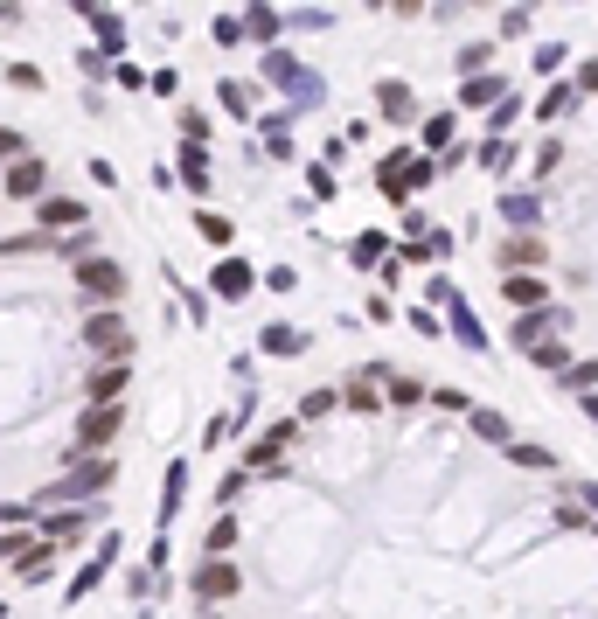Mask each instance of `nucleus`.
Masks as SVG:
<instances>
[{"instance_id": "obj_1", "label": "nucleus", "mask_w": 598, "mask_h": 619, "mask_svg": "<svg viewBox=\"0 0 598 619\" xmlns=\"http://www.w3.org/2000/svg\"><path fill=\"white\" fill-rule=\"evenodd\" d=\"M564 334H571V307H557V300L536 307V313H515V327H508V341H515L522 355H536L543 341H564Z\"/></svg>"}, {"instance_id": "obj_2", "label": "nucleus", "mask_w": 598, "mask_h": 619, "mask_svg": "<svg viewBox=\"0 0 598 619\" xmlns=\"http://www.w3.org/2000/svg\"><path fill=\"white\" fill-rule=\"evenodd\" d=\"M84 341H91L105 362H126V355H133V327H126V313H119V307L91 313V320H84Z\"/></svg>"}, {"instance_id": "obj_3", "label": "nucleus", "mask_w": 598, "mask_h": 619, "mask_svg": "<svg viewBox=\"0 0 598 619\" xmlns=\"http://www.w3.org/2000/svg\"><path fill=\"white\" fill-rule=\"evenodd\" d=\"M112 439H119V404H112V411H91V404H84V418H77V439H70V466H77V460H98Z\"/></svg>"}, {"instance_id": "obj_4", "label": "nucleus", "mask_w": 598, "mask_h": 619, "mask_svg": "<svg viewBox=\"0 0 598 619\" xmlns=\"http://www.w3.org/2000/svg\"><path fill=\"white\" fill-rule=\"evenodd\" d=\"M299 439V418H279V425H265L258 439H251V453H244V473H272V466H286V446Z\"/></svg>"}, {"instance_id": "obj_5", "label": "nucleus", "mask_w": 598, "mask_h": 619, "mask_svg": "<svg viewBox=\"0 0 598 619\" xmlns=\"http://www.w3.org/2000/svg\"><path fill=\"white\" fill-rule=\"evenodd\" d=\"M84 216H91V209H84L77 195H42V202H35V223H42V237H63V230L77 237V230H84Z\"/></svg>"}, {"instance_id": "obj_6", "label": "nucleus", "mask_w": 598, "mask_h": 619, "mask_svg": "<svg viewBox=\"0 0 598 619\" xmlns=\"http://www.w3.org/2000/svg\"><path fill=\"white\" fill-rule=\"evenodd\" d=\"M77 286L98 300V307H112V300H126V272L112 265V258H84L77 265Z\"/></svg>"}, {"instance_id": "obj_7", "label": "nucleus", "mask_w": 598, "mask_h": 619, "mask_svg": "<svg viewBox=\"0 0 598 619\" xmlns=\"http://www.w3.org/2000/svg\"><path fill=\"white\" fill-rule=\"evenodd\" d=\"M112 480H119V466H112V460H77V466H63V487H56V494L91 501V494H105Z\"/></svg>"}, {"instance_id": "obj_8", "label": "nucleus", "mask_w": 598, "mask_h": 619, "mask_svg": "<svg viewBox=\"0 0 598 619\" xmlns=\"http://www.w3.org/2000/svg\"><path fill=\"white\" fill-rule=\"evenodd\" d=\"M251 286H258V265H244V258H223V265L209 272V293H216V300H230V307H237V300H251Z\"/></svg>"}, {"instance_id": "obj_9", "label": "nucleus", "mask_w": 598, "mask_h": 619, "mask_svg": "<svg viewBox=\"0 0 598 619\" xmlns=\"http://www.w3.org/2000/svg\"><path fill=\"white\" fill-rule=\"evenodd\" d=\"M119 397H126V362H98V369L84 376V404H91V411H112Z\"/></svg>"}, {"instance_id": "obj_10", "label": "nucleus", "mask_w": 598, "mask_h": 619, "mask_svg": "<svg viewBox=\"0 0 598 619\" xmlns=\"http://www.w3.org/2000/svg\"><path fill=\"white\" fill-rule=\"evenodd\" d=\"M195 599H202V606H223V599H237V564H216V557H202V571H195Z\"/></svg>"}, {"instance_id": "obj_11", "label": "nucleus", "mask_w": 598, "mask_h": 619, "mask_svg": "<svg viewBox=\"0 0 598 619\" xmlns=\"http://www.w3.org/2000/svg\"><path fill=\"white\" fill-rule=\"evenodd\" d=\"M501 300L515 313H536V307H550V286L536 272H501Z\"/></svg>"}, {"instance_id": "obj_12", "label": "nucleus", "mask_w": 598, "mask_h": 619, "mask_svg": "<svg viewBox=\"0 0 598 619\" xmlns=\"http://www.w3.org/2000/svg\"><path fill=\"white\" fill-rule=\"evenodd\" d=\"M501 223H508L515 237H529V230L543 223V202H536L529 188H501Z\"/></svg>"}, {"instance_id": "obj_13", "label": "nucleus", "mask_w": 598, "mask_h": 619, "mask_svg": "<svg viewBox=\"0 0 598 619\" xmlns=\"http://www.w3.org/2000/svg\"><path fill=\"white\" fill-rule=\"evenodd\" d=\"M112 557H119V536H105V543L91 550V564H84V571L70 578V592H63V599H70V606H77V599H91V592H98V578L112 571Z\"/></svg>"}, {"instance_id": "obj_14", "label": "nucleus", "mask_w": 598, "mask_h": 619, "mask_svg": "<svg viewBox=\"0 0 598 619\" xmlns=\"http://www.w3.org/2000/svg\"><path fill=\"white\" fill-rule=\"evenodd\" d=\"M91 536V515L84 508H56L49 522H42V543H56V550H70V543H84Z\"/></svg>"}, {"instance_id": "obj_15", "label": "nucleus", "mask_w": 598, "mask_h": 619, "mask_svg": "<svg viewBox=\"0 0 598 619\" xmlns=\"http://www.w3.org/2000/svg\"><path fill=\"white\" fill-rule=\"evenodd\" d=\"M571 112H578V84H571V77H557V84L536 98V119H543V126H557V119H571Z\"/></svg>"}, {"instance_id": "obj_16", "label": "nucleus", "mask_w": 598, "mask_h": 619, "mask_svg": "<svg viewBox=\"0 0 598 619\" xmlns=\"http://www.w3.org/2000/svg\"><path fill=\"white\" fill-rule=\"evenodd\" d=\"M543 258V237H501V272H536Z\"/></svg>"}, {"instance_id": "obj_17", "label": "nucleus", "mask_w": 598, "mask_h": 619, "mask_svg": "<svg viewBox=\"0 0 598 619\" xmlns=\"http://www.w3.org/2000/svg\"><path fill=\"white\" fill-rule=\"evenodd\" d=\"M452 320V334H459V341H466V348H487V327H480V320H473V307H466V300H459V286H452V300L446 307H439Z\"/></svg>"}, {"instance_id": "obj_18", "label": "nucleus", "mask_w": 598, "mask_h": 619, "mask_svg": "<svg viewBox=\"0 0 598 619\" xmlns=\"http://www.w3.org/2000/svg\"><path fill=\"white\" fill-rule=\"evenodd\" d=\"M244 35H251V42H265V49H279L286 14H279V7H251V14H244Z\"/></svg>"}, {"instance_id": "obj_19", "label": "nucleus", "mask_w": 598, "mask_h": 619, "mask_svg": "<svg viewBox=\"0 0 598 619\" xmlns=\"http://www.w3.org/2000/svg\"><path fill=\"white\" fill-rule=\"evenodd\" d=\"M42 181H49V167H42V160H14V167H7V195L42 202Z\"/></svg>"}, {"instance_id": "obj_20", "label": "nucleus", "mask_w": 598, "mask_h": 619, "mask_svg": "<svg viewBox=\"0 0 598 619\" xmlns=\"http://www.w3.org/2000/svg\"><path fill=\"white\" fill-rule=\"evenodd\" d=\"M49 571H56V543H42V536H35V543L21 550V564H14V578H28V585H42Z\"/></svg>"}, {"instance_id": "obj_21", "label": "nucleus", "mask_w": 598, "mask_h": 619, "mask_svg": "<svg viewBox=\"0 0 598 619\" xmlns=\"http://www.w3.org/2000/svg\"><path fill=\"white\" fill-rule=\"evenodd\" d=\"M77 14H84V21H91V35H98V42H105V49H126V21H119V14H112V7H77Z\"/></svg>"}, {"instance_id": "obj_22", "label": "nucleus", "mask_w": 598, "mask_h": 619, "mask_svg": "<svg viewBox=\"0 0 598 619\" xmlns=\"http://www.w3.org/2000/svg\"><path fill=\"white\" fill-rule=\"evenodd\" d=\"M376 112H383V119H411V112H418L411 84H397V77H390V84H376Z\"/></svg>"}, {"instance_id": "obj_23", "label": "nucleus", "mask_w": 598, "mask_h": 619, "mask_svg": "<svg viewBox=\"0 0 598 619\" xmlns=\"http://www.w3.org/2000/svg\"><path fill=\"white\" fill-rule=\"evenodd\" d=\"M487 56H494V42H459V49H452V70L473 84V77H487Z\"/></svg>"}, {"instance_id": "obj_24", "label": "nucleus", "mask_w": 598, "mask_h": 619, "mask_svg": "<svg viewBox=\"0 0 598 619\" xmlns=\"http://www.w3.org/2000/svg\"><path fill=\"white\" fill-rule=\"evenodd\" d=\"M515 91L501 84V77H473V84H459V105H508Z\"/></svg>"}, {"instance_id": "obj_25", "label": "nucleus", "mask_w": 598, "mask_h": 619, "mask_svg": "<svg viewBox=\"0 0 598 619\" xmlns=\"http://www.w3.org/2000/svg\"><path fill=\"white\" fill-rule=\"evenodd\" d=\"M181 181H188L195 195H209V181H216V167H209V154H202V147H181Z\"/></svg>"}, {"instance_id": "obj_26", "label": "nucleus", "mask_w": 598, "mask_h": 619, "mask_svg": "<svg viewBox=\"0 0 598 619\" xmlns=\"http://www.w3.org/2000/svg\"><path fill=\"white\" fill-rule=\"evenodd\" d=\"M473 160H480L487 174H508V167H515V140H494V133H487V140L473 147Z\"/></svg>"}, {"instance_id": "obj_27", "label": "nucleus", "mask_w": 598, "mask_h": 619, "mask_svg": "<svg viewBox=\"0 0 598 619\" xmlns=\"http://www.w3.org/2000/svg\"><path fill=\"white\" fill-rule=\"evenodd\" d=\"M348 258H355V265H390V237H383V230H362V237L348 244Z\"/></svg>"}, {"instance_id": "obj_28", "label": "nucleus", "mask_w": 598, "mask_h": 619, "mask_svg": "<svg viewBox=\"0 0 598 619\" xmlns=\"http://www.w3.org/2000/svg\"><path fill=\"white\" fill-rule=\"evenodd\" d=\"M425 397H432V390H425L418 376H404V369H397V376L383 383V404H397V411H404V404H425Z\"/></svg>"}, {"instance_id": "obj_29", "label": "nucleus", "mask_w": 598, "mask_h": 619, "mask_svg": "<svg viewBox=\"0 0 598 619\" xmlns=\"http://www.w3.org/2000/svg\"><path fill=\"white\" fill-rule=\"evenodd\" d=\"M202 550H209L216 564H230V550H237V515H216V522H209V543H202Z\"/></svg>"}, {"instance_id": "obj_30", "label": "nucleus", "mask_w": 598, "mask_h": 619, "mask_svg": "<svg viewBox=\"0 0 598 619\" xmlns=\"http://www.w3.org/2000/svg\"><path fill=\"white\" fill-rule=\"evenodd\" d=\"M299 70H306V63H299L293 49H265V84H279V91H286Z\"/></svg>"}, {"instance_id": "obj_31", "label": "nucleus", "mask_w": 598, "mask_h": 619, "mask_svg": "<svg viewBox=\"0 0 598 619\" xmlns=\"http://www.w3.org/2000/svg\"><path fill=\"white\" fill-rule=\"evenodd\" d=\"M473 432H480L487 446H501V453L515 446V432H508V418H501V411H473Z\"/></svg>"}, {"instance_id": "obj_32", "label": "nucleus", "mask_w": 598, "mask_h": 619, "mask_svg": "<svg viewBox=\"0 0 598 619\" xmlns=\"http://www.w3.org/2000/svg\"><path fill=\"white\" fill-rule=\"evenodd\" d=\"M265 154L293 160V119H286V112H272V119H265Z\"/></svg>"}, {"instance_id": "obj_33", "label": "nucleus", "mask_w": 598, "mask_h": 619, "mask_svg": "<svg viewBox=\"0 0 598 619\" xmlns=\"http://www.w3.org/2000/svg\"><path fill=\"white\" fill-rule=\"evenodd\" d=\"M258 348H265V355H299V348H306V334L279 320V327H265V341H258Z\"/></svg>"}, {"instance_id": "obj_34", "label": "nucleus", "mask_w": 598, "mask_h": 619, "mask_svg": "<svg viewBox=\"0 0 598 619\" xmlns=\"http://www.w3.org/2000/svg\"><path fill=\"white\" fill-rule=\"evenodd\" d=\"M376 188H383L390 202H404V195H411V188H404V154H390L383 167H376Z\"/></svg>"}, {"instance_id": "obj_35", "label": "nucleus", "mask_w": 598, "mask_h": 619, "mask_svg": "<svg viewBox=\"0 0 598 619\" xmlns=\"http://www.w3.org/2000/svg\"><path fill=\"white\" fill-rule=\"evenodd\" d=\"M508 460L529 466V473H550V466H557V460H550V446H529V439H515V446H508Z\"/></svg>"}, {"instance_id": "obj_36", "label": "nucleus", "mask_w": 598, "mask_h": 619, "mask_svg": "<svg viewBox=\"0 0 598 619\" xmlns=\"http://www.w3.org/2000/svg\"><path fill=\"white\" fill-rule=\"evenodd\" d=\"M439 181V160H418V154H404V188L418 195V188H432Z\"/></svg>"}, {"instance_id": "obj_37", "label": "nucleus", "mask_w": 598, "mask_h": 619, "mask_svg": "<svg viewBox=\"0 0 598 619\" xmlns=\"http://www.w3.org/2000/svg\"><path fill=\"white\" fill-rule=\"evenodd\" d=\"M564 390H571V397H592L598 390V362H571V369H564Z\"/></svg>"}, {"instance_id": "obj_38", "label": "nucleus", "mask_w": 598, "mask_h": 619, "mask_svg": "<svg viewBox=\"0 0 598 619\" xmlns=\"http://www.w3.org/2000/svg\"><path fill=\"white\" fill-rule=\"evenodd\" d=\"M286 91H293V112H313V105H320V77H313V70H299Z\"/></svg>"}, {"instance_id": "obj_39", "label": "nucleus", "mask_w": 598, "mask_h": 619, "mask_svg": "<svg viewBox=\"0 0 598 619\" xmlns=\"http://www.w3.org/2000/svg\"><path fill=\"white\" fill-rule=\"evenodd\" d=\"M425 147H432V154H452V112H432V119H425Z\"/></svg>"}, {"instance_id": "obj_40", "label": "nucleus", "mask_w": 598, "mask_h": 619, "mask_svg": "<svg viewBox=\"0 0 598 619\" xmlns=\"http://www.w3.org/2000/svg\"><path fill=\"white\" fill-rule=\"evenodd\" d=\"M216 105H223V112H251V84L223 77V84H216Z\"/></svg>"}, {"instance_id": "obj_41", "label": "nucleus", "mask_w": 598, "mask_h": 619, "mask_svg": "<svg viewBox=\"0 0 598 619\" xmlns=\"http://www.w3.org/2000/svg\"><path fill=\"white\" fill-rule=\"evenodd\" d=\"M244 487H251V473H244V466H230V473L216 480V501H223V515H230V501H237Z\"/></svg>"}, {"instance_id": "obj_42", "label": "nucleus", "mask_w": 598, "mask_h": 619, "mask_svg": "<svg viewBox=\"0 0 598 619\" xmlns=\"http://www.w3.org/2000/svg\"><path fill=\"white\" fill-rule=\"evenodd\" d=\"M56 258H70V265H84V258H98V251H91V237L77 230V237H56Z\"/></svg>"}, {"instance_id": "obj_43", "label": "nucleus", "mask_w": 598, "mask_h": 619, "mask_svg": "<svg viewBox=\"0 0 598 619\" xmlns=\"http://www.w3.org/2000/svg\"><path fill=\"white\" fill-rule=\"evenodd\" d=\"M536 369H550V376H564V369H571V355H564V341H543V348H536Z\"/></svg>"}, {"instance_id": "obj_44", "label": "nucleus", "mask_w": 598, "mask_h": 619, "mask_svg": "<svg viewBox=\"0 0 598 619\" xmlns=\"http://www.w3.org/2000/svg\"><path fill=\"white\" fill-rule=\"evenodd\" d=\"M529 167H536V174H557V167H564V140H543V147H536V160H529Z\"/></svg>"}, {"instance_id": "obj_45", "label": "nucleus", "mask_w": 598, "mask_h": 619, "mask_svg": "<svg viewBox=\"0 0 598 619\" xmlns=\"http://www.w3.org/2000/svg\"><path fill=\"white\" fill-rule=\"evenodd\" d=\"M216 42L237 49V42H244V14H216Z\"/></svg>"}, {"instance_id": "obj_46", "label": "nucleus", "mask_w": 598, "mask_h": 619, "mask_svg": "<svg viewBox=\"0 0 598 619\" xmlns=\"http://www.w3.org/2000/svg\"><path fill=\"white\" fill-rule=\"evenodd\" d=\"M306 188L327 202V195H334V167H327V160H313V167H306Z\"/></svg>"}, {"instance_id": "obj_47", "label": "nucleus", "mask_w": 598, "mask_h": 619, "mask_svg": "<svg viewBox=\"0 0 598 619\" xmlns=\"http://www.w3.org/2000/svg\"><path fill=\"white\" fill-rule=\"evenodd\" d=\"M348 404H355V411H376V404H383V390H376V383H362V376H355V383H348Z\"/></svg>"}, {"instance_id": "obj_48", "label": "nucleus", "mask_w": 598, "mask_h": 619, "mask_svg": "<svg viewBox=\"0 0 598 619\" xmlns=\"http://www.w3.org/2000/svg\"><path fill=\"white\" fill-rule=\"evenodd\" d=\"M432 404H439L446 418H466V411H473V404H466V390H432Z\"/></svg>"}, {"instance_id": "obj_49", "label": "nucleus", "mask_w": 598, "mask_h": 619, "mask_svg": "<svg viewBox=\"0 0 598 619\" xmlns=\"http://www.w3.org/2000/svg\"><path fill=\"white\" fill-rule=\"evenodd\" d=\"M7 160H28V140H21L14 126H0V167H7Z\"/></svg>"}, {"instance_id": "obj_50", "label": "nucleus", "mask_w": 598, "mask_h": 619, "mask_svg": "<svg viewBox=\"0 0 598 619\" xmlns=\"http://www.w3.org/2000/svg\"><path fill=\"white\" fill-rule=\"evenodd\" d=\"M557 63H564V42H543V49H536V70H543L550 84H557Z\"/></svg>"}, {"instance_id": "obj_51", "label": "nucleus", "mask_w": 598, "mask_h": 619, "mask_svg": "<svg viewBox=\"0 0 598 619\" xmlns=\"http://www.w3.org/2000/svg\"><path fill=\"white\" fill-rule=\"evenodd\" d=\"M195 230H202L209 244H230V216H195Z\"/></svg>"}, {"instance_id": "obj_52", "label": "nucleus", "mask_w": 598, "mask_h": 619, "mask_svg": "<svg viewBox=\"0 0 598 619\" xmlns=\"http://www.w3.org/2000/svg\"><path fill=\"white\" fill-rule=\"evenodd\" d=\"M327 411H334V390H313V397L299 404V418H327Z\"/></svg>"}, {"instance_id": "obj_53", "label": "nucleus", "mask_w": 598, "mask_h": 619, "mask_svg": "<svg viewBox=\"0 0 598 619\" xmlns=\"http://www.w3.org/2000/svg\"><path fill=\"white\" fill-rule=\"evenodd\" d=\"M571 494H578V515H598V480H578Z\"/></svg>"}, {"instance_id": "obj_54", "label": "nucleus", "mask_w": 598, "mask_h": 619, "mask_svg": "<svg viewBox=\"0 0 598 619\" xmlns=\"http://www.w3.org/2000/svg\"><path fill=\"white\" fill-rule=\"evenodd\" d=\"M181 133H188V147H202V133H209V119H202V112H181Z\"/></svg>"}, {"instance_id": "obj_55", "label": "nucleus", "mask_w": 598, "mask_h": 619, "mask_svg": "<svg viewBox=\"0 0 598 619\" xmlns=\"http://www.w3.org/2000/svg\"><path fill=\"white\" fill-rule=\"evenodd\" d=\"M411 327H418V334H446V327H439V313H432V307H411Z\"/></svg>"}, {"instance_id": "obj_56", "label": "nucleus", "mask_w": 598, "mask_h": 619, "mask_svg": "<svg viewBox=\"0 0 598 619\" xmlns=\"http://www.w3.org/2000/svg\"><path fill=\"white\" fill-rule=\"evenodd\" d=\"M571 84H578V98H585V91H598V56H592V63H578V77H571Z\"/></svg>"}, {"instance_id": "obj_57", "label": "nucleus", "mask_w": 598, "mask_h": 619, "mask_svg": "<svg viewBox=\"0 0 598 619\" xmlns=\"http://www.w3.org/2000/svg\"><path fill=\"white\" fill-rule=\"evenodd\" d=\"M585 411H592V425H598V397H585Z\"/></svg>"}, {"instance_id": "obj_58", "label": "nucleus", "mask_w": 598, "mask_h": 619, "mask_svg": "<svg viewBox=\"0 0 598 619\" xmlns=\"http://www.w3.org/2000/svg\"><path fill=\"white\" fill-rule=\"evenodd\" d=\"M592 536H598V522H592Z\"/></svg>"}]
</instances>
